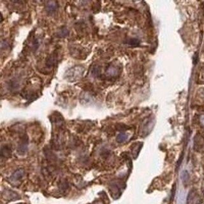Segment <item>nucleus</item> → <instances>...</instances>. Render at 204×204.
<instances>
[{"instance_id":"obj_4","label":"nucleus","mask_w":204,"mask_h":204,"mask_svg":"<svg viewBox=\"0 0 204 204\" xmlns=\"http://www.w3.org/2000/svg\"><path fill=\"white\" fill-rule=\"evenodd\" d=\"M25 174L24 170L22 168H20L17 170L16 171L14 172V174L12 175L10 177V180L12 182H18L20 180H21L23 178Z\"/></svg>"},{"instance_id":"obj_11","label":"nucleus","mask_w":204,"mask_h":204,"mask_svg":"<svg viewBox=\"0 0 204 204\" xmlns=\"http://www.w3.org/2000/svg\"><path fill=\"white\" fill-rule=\"evenodd\" d=\"M68 35H69V31L68 29L65 27L60 28L57 32V36L60 37V38H64V37L68 36Z\"/></svg>"},{"instance_id":"obj_7","label":"nucleus","mask_w":204,"mask_h":204,"mask_svg":"<svg viewBox=\"0 0 204 204\" xmlns=\"http://www.w3.org/2000/svg\"><path fill=\"white\" fill-rule=\"evenodd\" d=\"M1 156L3 158H10L12 156V149L10 145H5L1 147Z\"/></svg>"},{"instance_id":"obj_13","label":"nucleus","mask_w":204,"mask_h":204,"mask_svg":"<svg viewBox=\"0 0 204 204\" xmlns=\"http://www.w3.org/2000/svg\"><path fill=\"white\" fill-rule=\"evenodd\" d=\"M182 180L184 182V184L185 183H187L188 182L189 179V175L188 174V172L187 171H184L182 174Z\"/></svg>"},{"instance_id":"obj_9","label":"nucleus","mask_w":204,"mask_h":204,"mask_svg":"<svg viewBox=\"0 0 204 204\" xmlns=\"http://www.w3.org/2000/svg\"><path fill=\"white\" fill-rule=\"evenodd\" d=\"M57 8H58L57 3V2L54 1H50L47 3L46 9H47V11L49 12V13H53V12H54L55 11H56Z\"/></svg>"},{"instance_id":"obj_5","label":"nucleus","mask_w":204,"mask_h":204,"mask_svg":"<svg viewBox=\"0 0 204 204\" xmlns=\"http://www.w3.org/2000/svg\"><path fill=\"white\" fill-rule=\"evenodd\" d=\"M3 195L5 199L8 200H12L19 198V195L15 193L14 191H12L11 190H5L3 193Z\"/></svg>"},{"instance_id":"obj_15","label":"nucleus","mask_w":204,"mask_h":204,"mask_svg":"<svg viewBox=\"0 0 204 204\" xmlns=\"http://www.w3.org/2000/svg\"><path fill=\"white\" fill-rule=\"evenodd\" d=\"M176 184H174L173 186V188L172 189V191H171V197H170V202H172L173 200L175 197V195H176Z\"/></svg>"},{"instance_id":"obj_20","label":"nucleus","mask_w":204,"mask_h":204,"mask_svg":"<svg viewBox=\"0 0 204 204\" xmlns=\"http://www.w3.org/2000/svg\"><path fill=\"white\" fill-rule=\"evenodd\" d=\"M21 204H23V203H21Z\"/></svg>"},{"instance_id":"obj_14","label":"nucleus","mask_w":204,"mask_h":204,"mask_svg":"<svg viewBox=\"0 0 204 204\" xmlns=\"http://www.w3.org/2000/svg\"><path fill=\"white\" fill-rule=\"evenodd\" d=\"M140 41L139 40L136 38H132L130 41H129V44L131 45H134V46H136V45H139Z\"/></svg>"},{"instance_id":"obj_8","label":"nucleus","mask_w":204,"mask_h":204,"mask_svg":"<svg viewBox=\"0 0 204 204\" xmlns=\"http://www.w3.org/2000/svg\"><path fill=\"white\" fill-rule=\"evenodd\" d=\"M57 62V56L56 54H52L51 56H49L46 60V63L45 65L49 68H51L52 66H54Z\"/></svg>"},{"instance_id":"obj_16","label":"nucleus","mask_w":204,"mask_h":204,"mask_svg":"<svg viewBox=\"0 0 204 204\" xmlns=\"http://www.w3.org/2000/svg\"><path fill=\"white\" fill-rule=\"evenodd\" d=\"M92 73L94 76H98L100 73V70L98 67H94L92 71Z\"/></svg>"},{"instance_id":"obj_2","label":"nucleus","mask_w":204,"mask_h":204,"mask_svg":"<svg viewBox=\"0 0 204 204\" xmlns=\"http://www.w3.org/2000/svg\"><path fill=\"white\" fill-rule=\"evenodd\" d=\"M194 149L199 152H204V138L197 134L194 138Z\"/></svg>"},{"instance_id":"obj_19","label":"nucleus","mask_w":204,"mask_h":204,"mask_svg":"<svg viewBox=\"0 0 204 204\" xmlns=\"http://www.w3.org/2000/svg\"><path fill=\"white\" fill-rule=\"evenodd\" d=\"M203 193H204V190H203Z\"/></svg>"},{"instance_id":"obj_1","label":"nucleus","mask_w":204,"mask_h":204,"mask_svg":"<svg viewBox=\"0 0 204 204\" xmlns=\"http://www.w3.org/2000/svg\"><path fill=\"white\" fill-rule=\"evenodd\" d=\"M84 73V68L81 66H75L66 71L65 78L70 82H75L79 80Z\"/></svg>"},{"instance_id":"obj_3","label":"nucleus","mask_w":204,"mask_h":204,"mask_svg":"<svg viewBox=\"0 0 204 204\" xmlns=\"http://www.w3.org/2000/svg\"><path fill=\"white\" fill-rule=\"evenodd\" d=\"M28 140L26 136H24L18 146V152L20 155H24L28 151Z\"/></svg>"},{"instance_id":"obj_6","label":"nucleus","mask_w":204,"mask_h":204,"mask_svg":"<svg viewBox=\"0 0 204 204\" xmlns=\"http://www.w3.org/2000/svg\"><path fill=\"white\" fill-rule=\"evenodd\" d=\"M199 200V198L197 193L195 191H191L189 193L188 199H187V203L188 204H195L197 203Z\"/></svg>"},{"instance_id":"obj_12","label":"nucleus","mask_w":204,"mask_h":204,"mask_svg":"<svg viewBox=\"0 0 204 204\" xmlns=\"http://www.w3.org/2000/svg\"><path fill=\"white\" fill-rule=\"evenodd\" d=\"M128 135L126 134L125 133H121V134H119L117 136L116 140H117V142L119 143H123L128 139Z\"/></svg>"},{"instance_id":"obj_17","label":"nucleus","mask_w":204,"mask_h":204,"mask_svg":"<svg viewBox=\"0 0 204 204\" xmlns=\"http://www.w3.org/2000/svg\"><path fill=\"white\" fill-rule=\"evenodd\" d=\"M200 123L201 125L204 127V115H202L200 118Z\"/></svg>"},{"instance_id":"obj_18","label":"nucleus","mask_w":204,"mask_h":204,"mask_svg":"<svg viewBox=\"0 0 204 204\" xmlns=\"http://www.w3.org/2000/svg\"><path fill=\"white\" fill-rule=\"evenodd\" d=\"M200 78H201V81L204 82V68L202 70V72L200 73Z\"/></svg>"},{"instance_id":"obj_10","label":"nucleus","mask_w":204,"mask_h":204,"mask_svg":"<svg viewBox=\"0 0 204 204\" xmlns=\"http://www.w3.org/2000/svg\"><path fill=\"white\" fill-rule=\"evenodd\" d=\"M142 144H140V143H136L132 145L131 152L134 158H136L137 156L139 155V153L142 148Z\"/></svg>"}]
</instances>
